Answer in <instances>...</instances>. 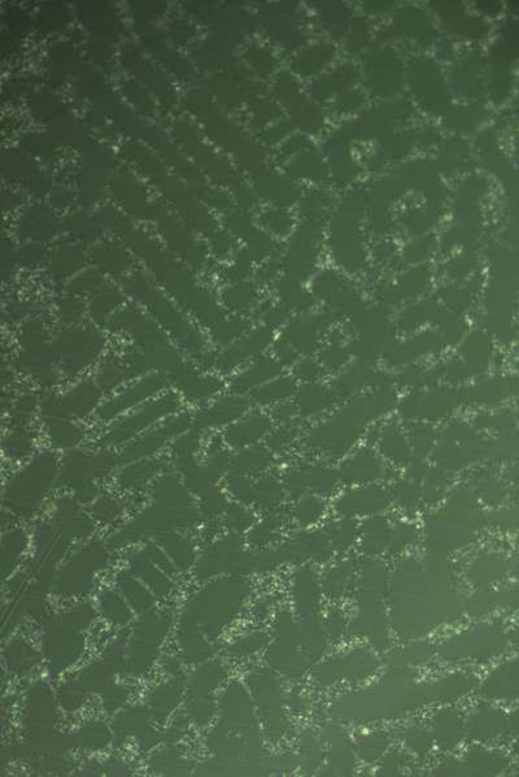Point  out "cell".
Returning a JSON list of instances; mask_svg holds the SVG:
<instances>
[{"mask_svg": "<svg viewBox=\"0 0 519 777\" xmlns=\"http://www.w3.org/2000/svg\"><path fill=\"white\" fill-rule=\"evenodd\" d=\"M395 402L396 395L391 389H381L365 398L356 400L336 415L332 422L318 428L310 436V443L330 455H341L354 445L365 424L387 412Z\"/></svg>", "mask_w": 519, "mask_h": 777, "instance_id": "obj_1", "label": "cell"}, {"mask_svg": "<svg viewBox=\"0 0 519 777\" xmlns=\"http://www.w3.org/2000/svg\"><path fill=\"white\" fill-rule=\"evenodd\" d=\"M462 402L461 392L447 389L428 390L411 394L401 405V414L406 419H435L453 411Z\"/></svg>", "mask_w": 519, "mask_h": 777, "instance_id": "obj_2", "label": "cell"}, {"mask_svg": "<svg viewBox=\"0 0 519 777\" xmlns=\"http://www.w3.org/2000/svg\"><path fill=\"white\" fill-rule=\"evenodd\" d=\"M441 346H443V340L440 335L433 332H425L417 337H413L411 340L404 343L392 345L384 352V359L391 365L409 363L422 356L439 351Z\"/></svg>", "mask_w": 519, "mask_h": 777, "instance_id": "obj_3", "label": "cell"}, {"mask_svg": "<svg viewBox=\"0 0 519 777\" xmlns=\"http://www.w3.org/2000/svg\"><path fill=\"white\" fill-rule=\"evenodd\" d=\"M332 321H334L332 315H321L309 320H295L286 329L284 340L292 349L303 354H310L317 347L318 333L329 327Z\"/></svg>", "mask_w": 519, "mask_h": 777, "instance_id": "obj_4", "label": "cell"}, {"mask_svg": "<svg viewBox=\"0 0 519 777\" xmlns=\"http://www.w3.org/2000/svg\"><path fill=\"white\" fill-rule=\"evenodd\" d=\"M517 392V382L505 378H493L461 392L462 400L478 405H498Z\"/></svg>", "mask_w": 519, "mask_h": 777, "instance_id": "obj_5", "label": "cell"}, {"mask_svg": "<svg viewBox=\"0 0 519 777\" xmlns=\"http://www.w3.org/2000/svg\"><path fill=\"white\" fill-rule=\"evenodd\" d=\"M461 355L470 375L483 373L488 368L492 356L490 338L481 330L471 333L462 345Z\"/></svg>", "mask_w": 519, "mask_h": 777, "instance_id": "obj_6", "label": "cell"}, {"mask_svg": "<svg viewBox=\"0 0 519 777\" xmlns=\"http://www.w3.org/2000/svg\"><path fill=\"white\" fill-rule=\"evenodd\" d=\"M383 465L370 450H362L341 465V477L346 481H370L381 477Z\"/></svg>", "mask_w": 519, "mask_h": 777, "instance_id": "obj_7", "label": "cell"}, {"mask_svg": "<svg viewBox=\"0 0 519 777\" xmlns=\"http://www.w3.org/2000/svg\"><path fill=\"white\" fill-rule=\"evenodd\" d=\"M269 428V420L262 415H253L245 422L234 425L227 432V441L234 446L253 442L262 436Z\"/></svg>", "mask_w": 519, "mask_h": 777, "instance_id": "obj_8", "label": "cell"}, {"mask_svg": "<svg viewBox=\"0 0 519 777\" xmlns=\"http://www.w3.org/2000/svg\"><path fill=\"white\" fill-rule=\"evenodd\" d=\"M379 445L383 454L397 464H406L411 462V450L405 442L404 436L396 427L387 425L383 428Z\"/></svg>", "mask_w": 519, "mask_h": 777, "instance_id": "obj_9", "label": "cell"}, {"mask_svg": "<svg viewBox=\"0 0 519 777\" xmlns=\"http://www.w3.org/2000/svg\"><path fill=\"white\" fill-rule=\"evenodd\" d=\"M371 373L373 372L370 371L365 364L356 365L334 382V394L336 397L343 398L359 392L364 386H370Z\"/></svg>", "mask_w": 519, "mask_h": 777, "instance_id": "obj_10", "label": "cell"}, {"mask_svg": "<svg viewBox=\"0 0 519 777\" xmlns=\"http://www.w3.org/2000/svg\"><path fill=\"white\" fill-rule=\"evenodd\" d=\"M387 504V497L379 489H369L354 492L340 501V507L344 511H373L382 509Z\"/></svg>", "mask_w": 519, "mask_h": 777, "instance_id": "obj_11", "label": "cell"}, {"mask_svg": "<svg viewBox=\"0 0 519 777\" xmlns=\"http://www.w3.org/2000/svg\"><path fill=\"white\" fill-rule=\"evenodd\" d=\"M279 373H281V365L275 363L274 360H261L235 381L234 389L238 392L247 390L253 386L260 385L261 382L267 381L269 378L278 376Z\"/></svg>", "mask_w": 519, "mask_h": 777, "instance_id": "obj_12", "label": "cell"}, {"mask_svg": "<svg viewBox=\"0 0 519 777\" xmlns=\"http://www.w3.org/2000/svg\"><path fill=\"white\" fill-rule=\"evenodd\" d=\"M330 392L319 385H307L297 394V406L305 415H316L330 406Z\"/></svg>", "mask_w": 519, "mask_h": 777, "instance_id": "obj_13", "label": "cell"}, {"mask_svg": "<svg viewBox=\"0 0 519 777\" xmlns=\"http://www.w3.org/2000/svg\"><path fill=\"white\" fill-rule=\"evenodd\" d=\"M433 324L439 325L440 330H441V340L443 342H447L449 345H454L457 342L461 340L462 335L466 333V323L465 320L461 319L460 316L454 315V313H448V311H443L439 310L433 315Z\"/></svg>", "mask_w": 519, "mask_h": 777, "instance_id": "obj_14", "label": "cell"}, {"mask_svg": "<svg viewBox=\"0 0 519 777\" xmlns=\"http://www.w3.org/2000/svg\"><path fill=\"white\" fill-rule=\"evenodd\" d=\"M438 307L433 302H423L405 311L399 320V327L404 332H411L427 321H431Z\"/></svg>", "mask_w": 519, "mask_h": 777, "instance_id": "obj_15", "label": "cell"}, {"mask_svg": "<svg viewBox=\"0 0 519 777\" xmlns=\"http://www.w3.org/2000/svg\"><path fill=\"white\" fill-rule=\"evenodd\" d=\"M409 435H411V442L414 454L419 459L426 457L433 447V438H435L433 429L426 424L418 422L411 425Z\"/></svg>", "mask_w": 519, "mask_h": 777, "instance_id": "obj_16", "label": "cell"}, {"mask_svg": "<svg viewBox=\"0 0 519 777\" xmlns=\"http://www.w3.org/2000/svg\"><path fill=\"white\" fill-rule=\"evenodd\" d=\"M295 392V384L291 380H279L270 385L260 389L256 392V400L260 403H272L275 400H284Z\"/></svg>", "mask_w": 519, "mask_h": 777, "instance_id": "obj_17", "label": "cell"}, {"mask_svg": "<svg viewBox=\"0 0 519 777\" xmlns=\"http://www.w3.org/2000/svg\"><path fill=\"white\" fill-rule=\"evenodd\" d=\"M441 375V368L435 370H419V368H409L403 372L399 377L401 385L411 386V387H422V386L431 385L438 381Z\"/></svg>", "mask_w": 519, "mask_h": 777, "instance_id": "obj_18", "label": "cell"}, {"mask_svg": "<svg viewBox=\"0 0 519 777\" xmlns=\"http://www.w3.org/2000/svg\"><path fill=\"white\" fill-rule=\"evenodd\" d=\"M304 476L307 484L324 493L332 490L336 481L334 472L326 467H310L304 472Z\"/></svg>", "mask_w": 519, "mask_h": 777, "instance_id": "obj_19", "label": "cell"}, {"mask_svg": "<svg viewBox=\"0 0 519 777\" xmlns=\"http://www.w3.org/2000/svg\"><path fill=\"white\" fill-rule=\"evenodd\" d=\"M245 403L243 400H224V402L218 403L213 408V415H212L210 419H213L212 422H216V424H224V422H230L231 419L237 417L245 410Z\"/></svg>", "mask_w": 519, "mask_h": 777, "instance_id": "obj_20", "label": "cell"}, {"mask_svg": "<svg viewBox=\"0 0 519 777\" xmlns=\"http://www.w3.org/2000/svg\"><path fill=\"white\" fill-rule=\"evenodd\" d=\"M269 462L270 458L267 451L264 449H252L243 452L237 460V464L245 471H260L265 468Z\"/></svg>", "mask_w": 519, "mask_h": 777, "instance_id": "obj_21", "label": "cell"}, {"mask_svg": "<svg viewBox=\"0 0 519 777\" xmlns=\"http://www.w3.org/2000/svg\"><path fill=\"white\" fill-rule=\"evenodd\" d=\"M513 420L510 414L487 415L478 416L476 419V425L479 429H493L500 432H509L512 430Z\"/></svg>", "mask_w": 519, "mask_h": 777, "instance_id": "obj_22", "label": "cell"}, {"mask_svg": "<svg viewBox=\"0 0 519 777\" xmlns=\"http://www.w3.org/2000/svg\"><path fill=\"white\" fill-rule=\"evenodd\" d=\"M270 341L272 333L267 329H259L248 335L239 347L245 352V355H256L265 349Z\"/></svg>", "mask_w": 519, "mask_h": 777, "instance_id": "obj_23", "label": "cell"}, {"mask_svg": "<svg viewBox=\"0 0 519 777\" xmlns=\"http://www.w3.org/2000/svg\"><path fill=\"white\" fill-rule=\"evenodd\" d=\"M426 487L425 492L427 498L430 499H438L440 495L443 494L444 489L448 485V474L447 473L440 471V469H430L428 472H426Z\"/></svg>", "mask_w": 519, "mask_h": 777, "instance_id": "obj_24", "label": "cell"}, {"mask_svg": "<svg viewBox=\"0 0 519 777\" xmlns=\"http://www.w3.org/2000/svg\"><path fill=\"white\" fill-rule=\"evenodd\" d=\"M348 350L340 346H330L324 349L321 354V360L324 367L330 370H338L341 365L346 364L348 360Z\"/></svg>", "mask_w": 519, "mask_h": 777, "instance_id": "obj_25", "label": "cell"}, {"mask_svg": "<svg viewBox=\"0 0 519 777\" xmlns=\"http://www.w3.org/2000/svg\"><path fill=\"white\" fill-rule=\"evenodd\" d=\"M441 373H444L448 381H451V382H461V381H465L470 376L469 370L466 368V365L463 364V362L458 360V359H453V360L448 362L444 365V368H441Z\"/></svg>", "mask_w": 519, "mask_h": 777, "instance_id": "obj_26", "label": "cell"}, {"mask_svg": "<svg viewBox=\"0 0 519 777\" xmlns=\"http://www.w3.org/2000/svg\"><path fill=\"white\" fill-rule=\"evenodd\" d=\"M322 512V506L317 499H307L304 501L302 504H299L297 507V517L300 519V522H313L316 520L318 516L321 515Z\"/></svg>", "mask_w": 519, "mask_h": 777, "instance_id": "obj_27", "label": "cell"}, {"mask_svg": "<svg viewBox=\"0 0 519 777\" xmlns=\"http://www.w3.org/2000/svg\"><path fill=\"white\" fill-rule=\"evenodd\" d=\"M294 438H295V430L279 429V430H277L272 436L269 437L267 443L273 450L281 451L286 449L289 443L294 441Z\"/></svg>", "mask_w": 519, "mask_h": 777, "instance_id": "obj_28", "label": "cell"}, {"mask_svg": "<svg viewBox=\"0 0 519 777\" xmlns=\"http://www.w3.org/2000/svg\"><path fill=\"white\" fill-rule=\"evenodd\" d=\"M322 375V371L317 363L313 360H304L296 368V376L305 381H314Z\"/></svg>", "mask_w": 519, "mask_h": 777, "instance_id": "obj_29", "label": "cell"}, {"mask_svg": "<svg viewBox=\"0 0 519 777\" xmlns=\"http://www.w3.org/2000/svg\"><path fill=\"white\" fill-rule=\"evenodd\" d=\"M284 300L287 302V305L295 310H307L309 308L310 300L307 295H303L302 291L295 290L292 288H289L287 291L284 293Z\"/></svg>", "mask_w": 519, "mask_h": 777, "instance_id": "obj_30", "label": "cell"}, {"mask_svg": "<svg viewBox=\"0 0 519 777\" xmlns=\"http://www.w3.org/2000/svg\"><path fill=\"white\" fill-rule=\"evenodd\" d=\"M444 299L449 307H452L457 311H465L469 307V298L463 295L460 291H448L444 294Z\"/></svg>", "mask_w": 519, "mask_h": 777, "instance_id": "obj_31", "label": "cell"}, {"mask_svg": "<svg viewBox=\"0 0 519 777\" xmlns=\"http://www.w3.org/2000/svg\"><path fill=\"white\" fill-rule=\"evenodd\" d=\"M275 351H277V355L279 356V359L283 363L291 364L295 362V350L291 347V345L286 340H282V341L277 343Z\"/></svg>", "mask_w": 519, "mask_h": 777, "instance_id": "obj_32", "label": "cell"}, {"mask_svg": "<svg viewBox=\"0 0 519 777\" xmlns=\"http://www.w3.org/2000/svg\"><path fill=\"white\" fill-rule=\"evenodd\" d=\"M479 482H481V484H479V485H481V490H482L487 497L490 495V498L492 495L498 497V495L501 494V487H500V484H498V481L493 479V477H490V476H484V477L479 479Z\"/></svg>", "mask_w": 519, "mask_h": 777, "instance_id": "obj_33", "label": "cell"}, {"mask_svg": "<svg viewBox=\"0 0 519 777\" xmlns=\"http://www.w3.org/2000/svg\"><path fill=\"white\" fill-rule=\"evenodd\" d=\"M287 319V313L283 310V308H274L272 311H269L265 316L267 325L270 327H278L284 323V320Z\"/></svg>", "mask_w": 519, "mask_h": 777, "instance_id": "obj_34", "label": "cell"}, {"mask_svg": "<svg viewBox=\"0 0 519 777\" xmlns=\"http://www.w3.org/2000/svg\"><path fill=\"white\" fill-rule=\"evenodd\" d=\"M305 485H307V481H305V476H304V472H294L289 474V490H292L294 493H296V494H297V493L303 492Z\"/></svg>", "mask_w": 519, "mask_h": 777, "instance_id": "obj_35", "label": "cell"}, {"mask_svg": "<svg viewBox=\"0 0 519 777\" xmlns=\"http://www.w3.org/2000/svg\"><path fill=\"white\" fill-rule=\"evenodd\" d=\"M295 415V408L289 405H284V406L278 407L275 410V417L281 422H289Z\"/></svg>", "mask_w": 519, "mask_h": 777, "instance_id": "obj_36", "label": "cell"}]
</instances>
